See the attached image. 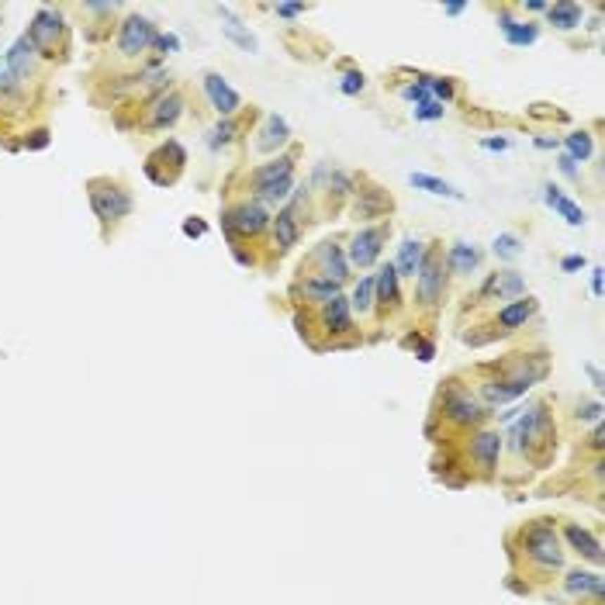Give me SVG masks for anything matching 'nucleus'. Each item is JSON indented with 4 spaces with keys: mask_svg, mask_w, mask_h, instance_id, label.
<instances>
[{
    "mask_svg": "<svg viewBox=\"0 0 605 605\" xmlns=\"http://www.w3.org/2000/svg\"><path fill=\"white\" fill-rule=\"evenodd\" d=\"M567 540L578 547V554H585L592 564H599L602 561V547H599V540L588 533V529H581V526H567Z\"/></svg>",
    "mask_w": 605,
    "mask_h": 605,
    "instance_id": "obj_26",
    "label": "nucleus"
},
{
    "mask_svg": "<svg viewBox=\"0 0 605 605\" xmlns=\"http://www.w3.org/2000/svg\"><path fill=\"white\" fill-rule=\"evenodd\" d=\"M28 56H32V42L18 39L14 42V49L7 52V63H4V73H7V80L4 83H14L18 77H25V73H28Z\"/></svg>",
    "mask_w": 605,
    "mask_h": 605,
    "instance_id": "obj_16",
    "label": "nucleus"
},
{
    "mask_svg": "<svg viewBox=\"0 0 605 605\" xmlns=\"http://www.w3.org/2000/svg\"><path fill=\"white\" fill-rule=\"evenodd\" d=\"M180 108H184V101H180L177 94H170V97L156 101V111H153V125H156V128H163V125H173V121L180 118Z\"/></svg>",
    "mask_w": 605,
    "mask_h": 605,
    "instance_id": "obj_29",
    "label": "nucleus"
},
{
    "mask_svg": "<svg viewBox=\"0 0 605 605\" xmlns=\"http://www.w3.org/2000/svg\"><path fill=\"white\" fill-rule=\"evenodd\" d=\"M291 166H294V160L291 156H281V160L267 163L260 173H256V184H270V180H281V177H291Z\"/></svg>",
    "mask_w": 605,
    "mask_h": 605,
    "instance_id": "obj_33",
    "label": "nucleus"
},
{
    "mask_svg": "<svg viewBox=\"0 0 605 605\" xmlns=\"http://www.w3.org/2000/svg\"><path fill=\"white\" fill-rule=\"evenodd\" d=\"M547 18H550V25H554V28H561V32H574V28L581 25V7H578V4H571V0H561V4H550V7H547Z\"/></svg>",
    "mask_w": 605,
    "mask_h": 605,
    "instance_id": "obj_18",
    "label": "nucleus"
},
{
    "mask_svg": "<svg viewBox=\"0 0 605 605\" xmlns=\"http://www.w3.org/2000/svg\"><path fill=\"white\" fill-rule=\"evenodd\" d=\"M471 453H474V460L481 467H495L498 464V453H502V436L498 433H481L474 440V446H471Z\"/></svg>",
    "mask_w": 605,
    "mask_h": 605,
    "instance_id": "obj_24",
    "label": "nucleus"
},
{
    "mask_svg": "<svg viewBox=\"0 0 605 605\" xmlns=\"http://www.w3.org/2000/svg\"><path fill=\"white\" fill-rule=\"evenodd\" d=\"M28 146H32V149H45V146H49V132H32Z\"/></svg>",
    "mask_w": 605,
    "mask_h": 605,
    "instance_id": "obj_45",
    "label": "nucleus"
},
{
    "mask_svg": "<svg viewBox=\"0 0 605 605\" xmlns=\"http://www.w3.org/2000/svg\"><path fill=\"white\" fill-rule=\"evenodd\" d=\"M536 146H540V149H554L557 142H554V139H536Z\"/></svg>",
    "mask_w": 605,
    "mask_h": 605,
    "instance_id": "obj_55",
    "label": "nucleus"
},
{
    "mask_svg": "<svg viewBox=\"0 0 605 605\" xmlns=\"http://www.w3.org/2000/svg\"><path fill=\"white\" fill-rule=\"evenodd\" d=\"M561 267H564L567 274H574V270H581V267H585V256H567Z\"/></svg>",
    "mask_w": 605,
    "mask_h": 605,
    "instance_id": "obj_47",
    "label": "nucleus"
},
{
    "mask_svg": "<svg viewBox=\"0 0 605 605\" xmlns=\"http://www.w3.org/2000/svg\"><path fill=\"white\" fill-rule=\"evenodd\" d=\"M305 294H312V298H322V301H329V298H336L339 294V284L336 281H329V277H315V281H308L305 284Z\"/></svg>",
    "mask_w": 605,
    "mask_h": 605,
    "instance_id": "obj_36",
    "label": "nucleus"
},
{
    "mask_svg": "<svg viewBox=\"0 0 605 605\" xmlns=\"http://www.w3.org/2000/svg\"><path fill=\"white\" fill-rule=\"evenodd\" d=\"M588 374H592V384H595V388H602V374H599L595 367H588Z\"/></svg>",
    "mask_w": 605,
    "mask_h": 605,
    "instance_id": "obj_53",
    "label": "nucleus"
},
{
    "mask_svg": "<svg viewBox=\"0 0 605 605\" xmlns=\"http://www.w3.org/2000/svg\"><path fill=\"white\" fill-rule=\"evenodd\" d=\"M408 184H412V187H419V191H426V194H436V198H453V201H460V198H464L453 184H446V180H440V177H429V173H408Z\"/></svg>",
    "mask_w": 605,
    "mask_h": 605,
    "instance_id": "obj_20",
    "label": "nucleus"
},
{
    "mask_svg": "<svg viewBox=\"0 0 605 605\" xmlns=\"http://www.w3.org/2000/svg\"><path fill=\"white\" fill-rule=\"evenodd\" d=\"M419 301L426 308H436L443 298V267H440V253H426L422 267H419Z\"/></svg>",
    "mask_w": 605,
    "mask_h": 605,
    "instance_id": "obj_3",
    "label": "nucleus"
},
{
    "mask_svg": "<svg viewBox=\"0 0 605 605\" xmlns=\"http://www.w3.org/2000/svg\"><path fill=\"white\" fill-rule=\"evenodd\" d=\"M218 14H222V21H225V25H222V32L236 42L239 49H246V52H256V49H260V45H256V39H253V35L242 28V21H236V18H232V11H229V7H218Z\"/></svg>",
    "mask_w": 605,
    "mask_h": 605,
    "instance_id": "obj_25",
    "label": "nucleus"
},
{
    "mask_svg": "<svg viewBox=\"0 0 605 605\" xmlns=\"http://www.w3.org/2000/svg\"><path fill=\"white\" fill-rule=\"evenodd\" d=\"M543 198H547V204H550V208H554V211H557V215L564 218L567 225H585V211H581L578 204L571 201V198H564V194H561V191H557L554 184L547 187V194H543Z\"/></svg>",
    "mask_w": 605,
    "mask_h": 605,
    "instance_id": "obj_19",
    "label": "nucleus"
},
{
    "mask_svg": "<svg viewBox=\"0 0 605 605\" xmlns=\"http://www.w3.org/2000/svg\"><path fill=\"white\" fill-rule=\"evenodd\" d=\"M484 398L488 402H512V398H519V395H526L529 391V384L526 381H516V377H509V381H491V384H484L481 388Z\"/></svg>",
    "mask_w": 605,
    "mask_h": 605,
    "instance_id": "obj_21",
    "label": "nucleus"
},
{
    "mask_svg": "<svg viewBox=\"0 0 605 605\" xmlns=\"http://www.w3.org/2000/svg\"><path fill=\"white\" fill-rule=\"evenodd\" d=\"M578 419H585V422H599V419H602V405L599 402L581 405V408H578Z\"/></svg>",
    "mask_w": 605,
    "mask_h": 605,
    "instance_id": "obj_41",
    "label": "nucleus"
},
{
    "mask_svg": "<svg viewBox=\"0 0 605 605\" xmlns=\"http://www.w3.org/2000/svg\"><path fill=\"white\" fill-rule=\"evenodd\" d=\"M429 94H436V97L450 101V97H453V83L450 80H429Z\"/></svg>",
    "mask_w": 605,
    "mask_h": 605,
    "instance_id": "obj_42",
    "label": "nucleus"
},
{
    "mask_svg": "<svg viewBox=\"0 0 605 605\" xmlns=\"http://www.w3.org/2000/svg\"><path fill=\"white\" fill-rule=\"evenodd\" d=\"M592 294H595V298L602 294V270H599V267H595V274H592Z\"/></svg>",
    "mask_w": 605,
    "mask_h": 605,
    "instance_id": "obj_50",
    "label": "nucleus"
},
{
    "mask_svg": "<svg viewBox=\"0 0 605 605\" xmlns=\"http://www.w3.org/2000/svg\"><path fill=\"white\" fill-rule=\"evenodd\" d=\"M274 236H277V246H281V249H291V246L298 242V222H294V211H291V208L274 218Z\"/></svg>",
    "mask_w": 605,
    "mask_h": 605,
    "instance_id": "obj_28",
    "label": "nucleus"
},
{
    "mask_svg": "<svg viewBox=\"0 0 605 605\" xmlns=\"http://www.w3.org/2000/svg\"><path fill=\"white\" fill-rule=\"evenodd\" d=\"M59 32H63V18L56 11H39L35 21L28 25V42H32V49H52Z\"/></svg>",
    "mask_w": 605,
    "mask_h": 605,
    "instance_id": "obj_7",
    "label": "nucleus"
},
{
    "mask_svg": "<svg viewBox=\"0 0 605 605\" xmlns=\"http://www.w3.org/2000/svg\"><path fill=\"white\" fill-rule=\"evenodd\" d=\"M481 146L491 149V153H502V149H509V139H484Z\"/></svg>",
    "mask_w": 605,
    "mask_h": 605,
    "instance_id": "obj_46",
    "label": "nucleus"
},
{
    "mask_svg": "<svg viewBox=\"0 0 605 605\" xmlns=\"http://www.w3.org/2000/svg\"><path fill=\"white\" fill-rule=\"evenodd\" d=\"M464 7H467V4H446L443 11H446V14H460V11H464Z\"/></svg>",
    "mask_w": 605,
    "mask_h": 605,
    "instance_id": "obj_54",
    "label": "nucleus"
},
{
    "mask_svg": "<svg viewBox=\"0 0 605 605\" xmlns=\"http://www.w3.org/2000/svg\"><path fill=\"white\" fill-rule=\"evenodd\" d=\"M523 253V242H519V236H512V232H502V236H495V256L498 260H516Z\"/></svg>",
    "mask_w": 605,
    "mask_h": 605,
    "instance_id": "obj_35",
    "label": "nucleus"
},
{
    "mask_svg": "<svg viewBox=\"0 0 605 605\" xmlns=\"http://www.w3.org/2000/svg\"><path fill=\"white\" fill-rule=\"evenodd\" d=\"M547 433H550V422H547L543 405L529 408L523 419L516 422V429H512V436H516V446H519V450H526V443H533V440H540V436H547Z\"/></svg>",
    "mask_w": 605,
    "mask_h": 605,
    "instance_id": "obj_8",
    "label": "nucleus"
},
{
    "mask_svg": "<svg viewBox=\"0 0 605 605\" xmlns=\"http://www.w3.org/2000/svg\"><path fill=\"white\" fill-rule=\"evenodd\" d=\"M561 173H564V177H571V180L578 177V166H574V160H571V156H564V160H561Z\"/></svg>",
    "mask_w": 605,
    "mask_h": 605,
    "instance_id": "obj_48",
    "label": "nucleus"
},
{
    "mask_svg": "<svg viewBox=\"0 0 605 605\" xmlns=\"http://www.w3.org/2000/svg\"><path fill=\"white\" fill-rule=\"evenodd\" d=\"M422 242L419 239H405L402 242V253H398V263H395V270H398V277H415L419 274V267H422Z\"/></svg>",
    "mask_w": 605,
    "mask_h": 605,
    "instance_id": "obj_23",
    "label": "nucleus"
},
{
    "mask_svg": "<svg viewBox=\"0 0 605 605\" xmlns=\"http://www.w3.org/2000/svg\"><path fill=\"white\" fill-rule=\"evenodd\" d=\"M536 298H519V301H512V305H505L502 312H498V325L502 329H519V325H526L533 315H536Z\"/></svg>",
    "mask_w": 605,
    "mask_h": 605,
    "instance_id": "obj_13",
    "label": "nucleus"
},
{
    "mask_svg": "<svg viewBox=\"0 0 605 605\" xmlns=\"http://www.w3.org/2000/svg\"><path fill=\"white\" fill-rule=\"evenodd\" d=\"M419 360L422 363L433 360V343H419Z\"/></svg>",
    "mask_w": 605,
    "mask_h": 605,
    "instance_id": "obj_49",
    "label": "nucleus"
},
{
    "mask_svg": "<svg viewBox=\"0 0 605 605\" xmlns=\"http://www.w3.org/2000/svg\"><path fill=\"white\" fill-rule=\"evenodd\" d=\"M498 28H502V35L509 39V45H533L536 42V25H519V21H512V18H498Z\"/></svg>",
    "mask_w": 605,
    "mask_h": 605,
    "instance_id": "obj_27",
    "label": "nucleus"
},
{
    "mask_svg": "<svg viewBox=\"0 0 605 605\" xmlns=\"http://www.w3.org/2000/svg\"><path fill=\"white\" fill-rule=\"evenodd\" d=\"M381 242H384V229H360L357 236H353V242H350V260L346 263H353V267H374L377 263V256H381Z\"/></svg>",
    "mask_w": 605,
    "mask_h": 605,
    "instance_id": "obj_5",
    "label": "nucleus"
},
{
    "mask_svg": "<svg viewBox=\"0 0 605 605\" xmlns=\"http://www.w3.org/2000/svg\"><path fill=\"white\" fill-rule=\"evenodd\" d=\"M156 45H160L163 52H173V49H177V39H173V35H166V39H156Z\"/></svg>",
    "mask_w": 605,
    "mask_h": 605,
    "instance_id": "obj_51",
    "label": "nucleus"
},
{
    "mask_svg": "<svg viewBox=\"0 0 605 605\" xmlns=\"http://www.w3.org/2000/svg\"><path fill=\"white\" fill-rule=\"evenodd\" d=\"M374 301H377V294H374V277H363V281L357 284V291H353L350 308H357L360 315H367V312L374 308Z\"/></svg>",
    "mask_w": 605,
    "mask_h": 605,
    "instance_id": "obj_31",
    "label": "nucleus"
},
{
    "mask_svg": "<svg viewBox=\"0 0 605 605\" xmlns=\"http://www.w3.org/2000/svg\"><path fill=\"white\" fill-rule=\"evenodd\" d=\"M547 7H550V4H543V0H529V4H526V11H547Z\"/></svg>",
    "mask_w": 605,
    "mask_h": 605,
    "instance_id": "obj_52",
    "label": "nucleus"
},
{
    "mask_svg": "<svg viewBox=\"0 0 605 605\" xmlns=\"http://www.w3.org/2000/svg\"><path fill=\"white\" fill-rule=\"evenodd\" d=\"M592 149H595V146H592V135H588V132H571V135H567V156L574 163L588 160Z\"/></svg>",
    "mask_w": 605,
    "mask_h": 605,
    "instance_id": "obj_32",
    "label": "nucleus"
},
{
    "mask_svg": "<svg viewBox=\"0 0 605 605\" xmlns=\"http://www.w3.org/2000/svg\"><path fill=\"white\" fill-rule=\"evenodd\" d=\"M291 187H294V180L281 177V180H270V184H256V194H260V201H284L291 194Z\"/></svg>",
    "mask_w": 605,
    "mask_h": 605,
    "instance_id": "obj_30",
    "label": "nucleus"
},
{
    "mask_svg": "<svg viewBox=\"0 0 605 605\" xmlns=\"http://www.w3.org/2000/svg\"><path fill=\"white\" fill-rule=\"evenodd\" d=\"M526 550L536 564L543 567H557L561 564V550H557V533L550 526H533L526 533Z\"/></svg>",
    "mask_w": 605,
    "mask_h": 605,
    "instance_id": "obj_4",
    "label": "nucleus"
},
{
    "mask_svg": "<svg viewBox=\"0 0 605 605\" xmlns=\"http://www.w3.org/2000/svg\"><path fill=\"white\" fill-rule=\"evenodd\" d=\"M567 588H571V592H592V595L599 599V595H602V578H599V574H581V571H578V574L567 578Z\"/></svg>",
    "mask_w": 605,
    "mask_h": 605,
    "instance_id": "obj_34",
    "label": "nucleus"
},
{
    "mask_svg": "<svg viewBox=\"0 0 605 605\" xmlns=\"http://www.w3.org/2000/svg\"><path fill=\"white\" fill-rule=\"evenodd\" d=\"M319 256H322L325 263V277L336 284L346 281V270H350V263H346V256H343V249L336 246V242H325L322 249H319Z\"/></svg>",
    "mask_w": 605,
    "mask_h": 605,
    "instance_id": "obj_22",
    "label": "nucleus"
},
{
    "mask_svg": "<svg viewBox=\"0 0 605 605\" xmlns=\"http://www.w3.org/2000/svg\"><path fill=\"white\" fill-rule=\"evenodd\" d=\"M412 115H415V121H440L443 118V104L440 101H422V104L412 108Z\"/></svg>",
    "mask_w": 605,
    "mask_h": 605,
    "instance_id": "obj_37",
    "label": "nucleus"
},
{
    "mask_svg": "<svg viewBox=\"0 0 605 605\" xmlns=\"http://www.w3.org/2000/svg\"><path fill=\"white\" fill-rule=\"evenodd\" d=\"M363 87H367V77L357 73V70H350V73L343 77V83H339V90H343V94H350V97H353V94H360Z\"/></svg>",
    "mask_w": 605,
    "mask_h": 605,
    "instance_id": "obj_40",
    "label": "nucleus"
},
{
    "mask_svg": "<svg viewBox=\"0 0 605 605\" xmlns=\"http://www.w3.org/2000/svg\"><path fill=\"white\" fill-rule=\"evenodd\" d=\"M305 11V4H277V14L281 18H298Z\"/></svg>",
    "mask_w": 605,
    "mask_h": 605,
    "instance_id": "obj_43",
    "label": "nucleus"
},
{
    "mask_svg": "<svg viewBox=\"0 0 605 605\" xmlns=\"http://www.w3.org/2000/svg\"><path fill=\"white\" fill-rule=\"evenodd\" d=\"M267 222H270V215L263 211V204H242V208H236V211H225L222 215V225L229 229V236H232V242H236V236H260L263 229H267Z\"/></svg>",
    "mask_w": 605,
    "mask_h": 605,
    "instance_id": "obj_2",
    "label": "nucleus"
},
{
    "mask_svg": "<svg viewBox=\"0 0 605 605\" xmlns=\"http://www.w3.org/2000/svg\"><path fill=\"white\" fill-rule=\"evenodd\" d=\"M236 139V121H222L215 132H211V146H229Z\"/></svg>",
    "mask_w": 605,
    "mask_h": 605,
    "instance_id": "obj_39",
    "label": "nucleus"
},
{
    "mask_svg": "<svg viewBox=\"0 0 605 605\" xmlns=\"http://www.w3.org/2000/svg\"><path fill=\"white\" fill-rule=\"evenodd\" d=\"M374 294H377V301H381L384 308L398 305V270H395V263H388V267L377 270V277H374Z\"/></svg>",
    "mask_w": 605,
    "mask_h": 605,
    "instance_id": "obj_14",
    "label": "nucleus"
},
{
    "mask_svg": "<svg viewBox=\"0 0 605 605\" xmlns=\"http://www.w3.org/2000/svg\"><path fill=\"white\" fill-rule=\"evenodd\" d=\"M526 291L523 274L516 270H502V274H491L481 287V298H498V301H509V298H519Z\"/></svg>",
    "mask_w": 605,
    "mask_h": 605,
    "instance_id": "obj_9",
    "label": "nucleus"
},
{
    "mask_svg": "<svg viewBox=\"0 0 605 605\" xmlns=\"http://www.w3.org/2000/svg\"><path fill=\"white\" fill-rule=\"evenodd\" d=\"M478 263H481V253L471 246V242H453V249H450V270L453 274H474L478 270Z\"/></svg>",
    "mask_w": 605,
    "mask_h": 605,
    "instance_id": "obj_15",
    "label": "nucleus"
},
{
    "mask_svg": "<svg viewBox=\"0 0 605 605\" xmlns=\"http://www.w3.org/2000/svg\"><path fill=\"white\" fill-rule=\"evenodd\" d=\"M443 412L446 419H453V422H460V426H467V422H478L481 419V405L471 402L467 395H460V391H450L443 402Z\"/></svg>",
    "mask_w": 605,
    "mask_h": 605,
    "instance_id": "obj_12",
    "label": "nucleus"
},
{
    "mask_svg": "<svg viewBox=\"0 0 605 605\" xmlns=\"http://www.w3.org/2000/svg\"><path fill=\"white\" fill-rule=\"evenodd\" d=\"M204 94H208V101H211V108H215L218 115H232V111L239 108V94L222 80L218 73H208V77H204Z\"/></svg>",
    "mask_w": 605,
    "mask_h": 605,
    "instance_id": "obj_10",
    "label": "nucleus"
},
{
    "mask_svg": "<svg viewBox=\"0 0 605 605\" xmlns=\"http://www.w3.org/2000/svg\"><path fill=\"white\" fill-rule=\"evenodd\" d=\"M90 204H94L97 218H104V222L125 218V215L132 211V198H128L121 187H115V184H101V180L90 184Z\"/></svg>",
    "mask_w": 605,
    "mask_h": 605,
    "instance_id": "obj_1",
    "label": "nucleus"
},
{
    "mask_svg": "<svg viewBox=\"0 0 605 605\" xmlns=\"http://www.w3.org/2000/svg\"><path fill=\"white\" fill-rule=\"evenodd\" d=\"M156 42V28H153V21H146V18H128L125 25H121V52L125 56H139V52H146L149 45Z\"/></svg>",
    "mask_w": 605,
    "mask_h": 605,
    "instance_id": "obj_6",
    "label": "nucleus"
},
{
    "mask_svg": "<svg viewBox=\"0 0 605 605\" xmlns=\"http://www.w3.org/2000/svg\"><path fill=\"white\" fill-rule=\"evenodd\" d=\"M322 322H325V329H329L332 336H346V332L353 329V308H350V301H346L343 294H336V298H329V301H325Z\"/></svg>",
    "mask_w": 605,
    "mask_h": 605,
    "instance_id": "obj_11",
    "label": "nucleus"
},
{
    "mask_svg": "<svg viewBox=\"0 0 605 605\" xmlns=\"http://www.w3.org/2000/svg\"><path fill=\"white\" fill-rule=\"evenodd\" d=\"M287 139H291V128H287V121H284L281 115H270V118H267V125H263V132H260V142H256V146H260L263 153H274V149H277V146H284Z\"/></svg>",
    "mask_w": 605,
    "mask_h": 605,
    "instance_id": "obj_17",
    "label": "nucleus"
},
{
    "mask_svg": "<svg viewBox=\"0 0 605 605\" xmlns=\"http://www.w3.org/2000/svg\"><path fill=\"white\" fill-rule=\"evenodd\" d=\"M405 101H412V104H422V101H433L429 97V80H419V83H408L402 90Z\"/></svg>",
    "mask_w": 605,
    "mask_h": 605,
    "instance_id": "obj_38",
    "label": "nucleus"
},
{
    "mask_svg": "<svg viewBox=\"0 0 605 605\" xmlns=\"http://www.w3.org/2000/svg\"><path fill=\"white\" fill-rule=\"evenodd\" d=\"M184 232H187V236H204V232H208V225L198 222V218H187V222H184Z\"/></svg>",
    "mask_w": 605,
    "mask_h": 605,
    "instance_id": "obj_44",
    "label": "nucleus"
}]
</instances>
